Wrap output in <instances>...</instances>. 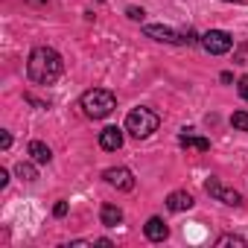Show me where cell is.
<instances>
[{"instance_id":"obj_1","label":"cell","mask_w":248,"mask_h":248,"mask_svg":"<svg viewBox=\"0 0 248 248\" xmlns=\"http://www.w3.org/2000/svg\"><path fill=\"white\" fill-rule=\"evenodd\" d=\"M64 70V62L62 56L53 50V47H35L30 53V62H27V73L32 82L38 85H53Z\"/></svg>"},{"instance_id":"obj_2","label":"cell","mask_w":248,"mask_h":248,"mask_svg":"<svg viewBox=\"0 0 248 248\" xmlns=\"http://www.w3.org/2000/svg\"><path fill=\"white\" fill-rule=\"evenodd\" d=\"M82 108H85L88 117L102 120V117H108L117 108V96L111 91H105V88H91V91L82 93Z\"/></svg>"},{"instance_id":"obj_3","label":"cell","mask_w":248,"mask_h":248,"mask_svg":"<svg viewBox=\"0 0 248 248\" xmlns=\"http://www.w3.org/2000/svg\"><path fill=\"white\" fill-rule=\"evenodd\" d=\"M158 126H161V117L155 111H149V108H132L129 117H126V132L132 138H138V140H143L152 132H158Z\"/></svg>"},{"instance_id":"obj_4","label":"cell","mask_w":248,"mask_h":248,"mask_svg":"<svg viewBox=\"0 0 248 248\" xmlns=\"http://www.w3.org/2000/svg\"><path fill=\"white\" fill-rule=\"evenodd\" d=\"M202 47L210 53V56H225L231 47H233V38L225 32V30H210L202 35Z\"/></svg>"},{"instance_id":"obj_5","label":"cell","mask_w":248,"mask_h":248,"mask_svg":"<svg viewBox=\"0 0 248 248\" xmlns=\"http://www.w3.org/2000/svg\"><path fill=\"white\" fill-rule=\"evenodd\" d=\"M204 190H207V196H213V199L222 202V204H231V207H239V204H242V196H239L233 187H225V184L216 181V178H207V181H204Z\"/></svg>"},{"instance_id":"obj_6","label":"cell","mask_w":248,"mask_h":248,"mask_svg":"<svg viewBox=\"0 0 248 248\" xmlns=\"http://www.w3.org/2000/svg\"><path fill=\"white\" fill-rule=\"evenodd\" d=\"M143 32L155 41H164V44H187V35L184 32H175L172 27H161V24H146Z\"/></svg>"},{"instance_id":"obj_7","label":"cell","mask_w":248,"mask_h":248,"mask_svg":"<svg viewBox=\"0 0 248 248\" xmlns=\"http://www.w3.org/2000/svg\"><path fill=\"white\" fill-rule=\"evenodd\" d=\"M102 178L111 184V187H117V190H123V193H129V190H135V175L126 170V167H111V170H105L102 172Z\"/></svg>"},{"instance_id":"obj_8","label":"cell","mask_w":248,"mask_h":248,"mask_svg":"<svg viewBox=\"0 0 248 248\" xmlns=\"http://www.w3.org/2000/svg\"><path fill=\"white\" fill-rule=\"evenodd\" d=\"M99 146H102L105 152H117V149L123 146V132H120L117 126L102 129V132H99Z\"/></svg>"},{"instance_id":"obj_9","label":"cell","mask_w":248,"mask_h":248,"mask_svg":"<svg viewBox=\"0 0 248 248\" xmlns=\"http://www.w3.org/2000/svg\"><path fill=\"white\" fill-rule=\"evenodd\" d=\"M143 231H146V236H149L152 242H164V239L170 236V228L164 225V219H161V216H152V219L143 225Z\"/></svg>"},{"instance_id":"obj_10","label":"cell","mask_w":248,"mask_h":248,"mask_svg":"<svg viewBox=\"0 0 248 248\" xmlns=\"http://www.w3.org/2000/svg\"><path fill=\"white\" fill-rule=\"evenodd\" d=\"M167 207H170L172 213L190 210V207H193V196H190V193H184V190H175V193H170V196H167Z\"/></svg>"},{"instance_id":"obj_11","label":"cell","mask_w":248,"mask_h":248,"mask_svg":"<svg viewBox=\"0 0 248 248\" xmlns=\"http://www.w3.org/2000/svg\"><path fill=\"white\" fill-rule=\"evenodd\" d=\"M99 219H102V225H105V228H117V225L123 222V210H120L117 204H102Z\"/></svg>"},{"instance_id":"obj_12","label":"cell","mask_w":248,"mask_h":248,"mask_svg":"<svg viewBox=\"0 0 248 248\" xmlns=\"http://www.w3.org/2000/svg\"><path fill=\"white\" fill-rule=\"evenodd\" d=\"M178 143L187 146V149H196V152H207V149H210V140H207V138H196V135H190V132H184V135L178 138Z\"/></svg>"},{"instance_id":"obj_13","label":"cell","mask_w":248,"mask_h":248,"mask_svg":"<svg viewBox=\"0 0 248 248\" xmlns=\"http://www.w3.org/2000/svg\"><path fill=\"white\" fill-rule=\"evenodd\" d=\"M30 158H32L35 164H50L53 152H50V146H47V143H41V140H32V143H30Z\"/></svg>"},{"instance_id":"obj_14","label":"cell","mask_w":248,"mask_h":248,"mask_svg":"<svg viewBox=\"0 0 248 248\" xmlns=\"http://www.w3.org/2000/svg\"><path fill=\"white\" fill-rule=\"evenodd\" d=\"M15 172H18V178H21V181H35V178H38L35 167H32V164H27V161H21Z\"/></svg>"},{"instance_id":"obj_15","label":"cell","mask_w":248,"mask_h":248,"mask_svg":"<svg viewBox=\"0 0 248 248\" xmlns=\"http://www.w3.org/2000/svg\"><path fill=\"white\" fill-rule=\"evenodd\" d=\"M216 245H219V248H225V245L245 248V239H242V236H233V233H225V236H219V239H216Z\"/></svg>"},{"instance_id":"obj_16","label":"cell","mask_w":248,"mask_h":248,"mask_svg":"<svg viewBox=\"0 0 248 248\" xmlns=\"http://www.w3.org/2000/svg\"><path fill=\"white\" fill-rule=\"evenodd\" d=\"M231 123H233L239 132H245V135H248V114H245V111H236V114L231 117Z\"/></svg>"},{"instance_id":"obj_17","label":"cell","mask_w":248,"mask_h":248,"mask_svg":"<svg viewBox=\"0 0 248 248\" xmlns=\"http://www.w3.org/2000/svg\"><path fill=\"white\" fill-rule=\"evenodd\" d=\"M126 15H129L132 21H143V15H146V12H143V9H138V6H129V9H126Z\"/></svg>"},{"instance_id":"obj_18","label":"cell","mask_w":248,"mask_h":248,"mask_svg":"<svg viewBox=\"0 0 248 248\" xmlns=\"http://www.w3.org/2000/svg\"><path fill=\"white\" fill-rule=\"evenodd\" d=\"M236 88H239V96H242V99H245V102H248V76H242V79H239V85H236Z\"/></svg>"},{"instance_id":"obj_19","label":"cell","mask_w":248,"mask_h":248,"mask_svg":"<svg viewBox=\"0 0 248 248\" xmlns=\"http://www.w3.org/2000/svg\"><path fill=\"white\" fill-rule=\"evenodd\" d=\"M53 213H56V216H64V213H67V202H59V204L53 207Z\"/></svg>"},{"instance_id":"obj_20","label":"cell","mask_w":248,"mask_h":248,"mask_svg":"<svg viewBox=\"0 0 248 248\" xmlns=\"http://www.w3.org/2000/svg\"><path fill=\"white\" fill-rule=\"evenodd\" d=\"M0 146H3V149L12 146V135H9V132H3V138H0Z\"/></svg>"},{"instance_id":"obj_21","label":"cell","mask_w":248,"mask_h":248,"mask_svg":"<svg viewBox=\"0 0 248 248\" xmlns=\"http://www.w3.org/2000/svg\"><path fill=\"white\" fill-rule=\"evenodd\" d=\"M6 184H9V172H6V170H0V190H3Z\"/></svg>"},{"instance_id":"obj_22","label":"cell","mask_w":248,"mask_h":248,"mask_svg":"<svg viewBox=\"0 0 248 248\" xmlns=\"http://www.w3.org/2000/svg\"><path fill=\"white\" fill-rule=\"evenodd\" d=\"M30 3H47V0H30Z\"/></svg>"},{"instance_id":"obj_23","label":"cell","mask_w":248,"mask_h":248,"mask_svg":"<svg viewBox=\"0 0 248 248\" xmlns=\"http://www.w3.org/2000/svg\"><path fill=\"white\" fill-rule=\"evenodd\" d=\"M222 3H239V0H222Z\"/></svg>"}]
</instances>
